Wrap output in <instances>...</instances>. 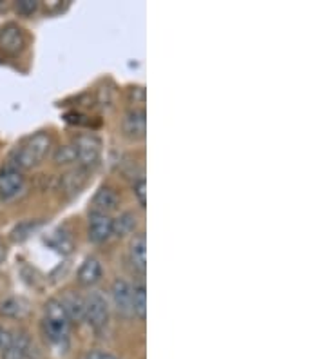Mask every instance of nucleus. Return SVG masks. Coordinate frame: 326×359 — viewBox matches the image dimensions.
<instances>
[{"instance_id":"nucleus-1","label":"nucleus","mask_w":326,"mask_h":359,"mask_svg":"<svg viewBox=\"0 0 326 359\" xmlns=\"http://www.w3.org/2000/svg\"><path fill=\"white\" fill-rule=\"evenodd\" d=\"M49 151H51V136L46 131H39L26 138L13 151L9 165L17 167L20 171H27V169L40 165Z\"/></svg>"},{"instance_id":"nucleus-2","label":"nucleus","mask_w":326,"mask_h":359,"mask_svg":"<svg viewBox=\"0 0 326 359\" xmlns=\"http://www.w3.org/2000/svg\"><path fill=\"white\" fill-rule=\"evenodd\" d=\"M42 332L53 345H65L69 341L71 320L60 299L53 298L46 303L42 318Z\"/></svg>"},{"instance_id":"nucleus-3","label":"nucleus","mask_w":326,"mask_h":359,"mask_svg":"<svg viewBox=\"0 0 326 359\" xmlns=\"http://www.w3.org/2000/svg\"><path fill=\"white\" fill-rule=\"evenodd\" d=\"M73 145L74 154H76V163H79L82 169H91L98 163L102 154V140L96 135L91 133H82V135H76L71 140Z\"/></svg>"},{"instance_id":"nucleus-4","label":"nucleus","mask_w":326,"mask_h":359,"mask_svg":"<svg viewBox=\"0 0 326 359\" xmlns=\"http://www.w3.org/2000/svg\"><path fill=\"white\" fill-rule=\"evenodd\" d=\"M83 321H87V325L91 327L93 330H104L107 327L109 321V303L105 299V296L102 292H89L83 298Z\"/></svg>"},{"instance_id":"nucleus-5","label":"nucleus","mask_w":326,"mask_h":359,"mask_svg":"<svg viewBox=\"0 0 326 359\" xmlns=\"http://www.w3.org/2000/svg\"><path fill=\"white\" fill-rule=\"evenodd\" d=\"M26 185V178L20 169L13 165H6L0 169V198L2 200H11L17 196Z\"/></svg>"},{"instance_id":"nucleus-6","label":"nucleus","mask_w":326,"mask_h":359,"mask_svg":"<svg viewBox=\"0 0 326 359\" xmlns=\"http://www.w3.org/2000/svg\"><path fill=\"white\" fill-rule=\"evenodd\" d=\"M123 135L133 138V140H142L147 133V113L144 107H135L125 113L122 120Z\"/></svg>"},{"instance_id":"nucleus-7","label":"nucleus","mask_w":326,"mask_h":359,"mask_svg":"<svg viewBox=\"0 0 326 359\" xmlns=\"http://www.w3.org/2000/svg\"><path fill=\"white\" fill-rule=\"evenodd\" d=\"M87 236L93 243H104L113 238V218L100 212H89V227Z\"/></svg>"},{"instance_id":"nucleus-8","label":"nucleus","mask_w":326,"mask_h":359,"mask_svg":"<svg viewBox=\"0 0 326 359\" xmlns=\"http://www.w3.org/2000/svg\"><path fill=\"white\" fill-rule=\"evenodd\" d=\"M111 294H113V303L118 314L125 316V318H135V312H133V285L118 278V280H114Z\"/></svg>"},{"instance_id":"nucleus-9","label":"nucleus","mask_w":326,"mask_h":359,"mask_svg":"<svg viewBox=\"0 0 326 359\" xmlns=\"http://www.w3.org/2000/svg\"><path fill=\"white\" fill-rule=\"evenodd\" d=\"M26 46V35L17 24H6L0 27V49L8 55H17Z\"/></svg>"},{"instance_id":"nucleus-10","label":"nucleus","mask_w":326,"mask_h":359,"mask_svg":"<svg viewBox=\"0 0 326 359\" xmlns=\"http://www.w3.org/2000/svg\"><path fill=\"white\" fill-rule=\"evenodd\" d=\"M120 205V196L113 187L104 185L96 191V194L91 200V212H100V215H109L114 212Z\"/></svg>"},{"instance_id":"nucleus-11","label":"nucleus","mask_w":326,"mask_h":359,"mask_svg":"<svg viewBox=\"0 0 326 359\" xmlns=\"http://www.w3.org/2000/svg\"><path fill=\"white\" fill-rule=\"evenodd\" d=\"M129 263L133 265L136 272H140L142 276L145 274L147 269V240H145L144 232H138L129 245Z\"/></svg>"},{"instance_id":"nucleus-12","label":"nucleus","mask_w":326,"mask_h":359,"mask_svg":"<svg viewBox=\"0 0 326 359\" xmlns=\"http://www.w3.org/2000/svg\"><path fill=\"white\" fill-rule=\"evenodd\" d=\"M31 354V339L26 332L11 334V341L2 351V359H27Z\"/></svg>"},{"instance_id":"nucleus-13","label":"nucleus","mask_w":326,"mask_h":359,"mask_svg":"<svg viewBox=\"0 0 326 359\" xmlns=\"http://www.w3.org/2000/svg\"><path fill=\"white\" fill-rule=\"evenodd\" d=\"M102 272L104 271H102L100 259H96L91 256V258L83 259V263L80 265L76 280H79V283L82 285V287H93V285H96L100 281Z\"/></svg>"},{"instance_id":"nucleus-14","label":"nucleus","mask_w":326,"mask_h":359,"mask_svg":"<svg viewBox=\"0 0 326 359\" xmlns=\"http://www.w3.org/2000/svg\"><path fill=\"white\" fill-rule=\"evenodd\" d=\"M62 305H64L65 312H67V316H69L71 323H82L83 321V312H86V309H83V298L82 296H79V294L74 292H67L64 296V298L60 299Z\"/></svg>"},{"instance_id":"nucleus-15","label":"nucleus","mask_w":326,"mask_h":359,"mask_svg":"<svg viewBox=\"0 0 326 359\" xmlns=\"http://www.w3.org/2000/svg\"><path fill=\"white\" fill-rule=\"evenodd\" d=\"M87 169H82V167H79V169H74V171L67 172V175L62 176V187H64V191L69 196H73V194H79L80 189L86 185L87 182Z\"/></svg>"},{"instance_id":"nucleus-16","label":"nucleus","mask_w":326,"mask_h":359,"mask_svg":"<svg viewBox=\"0 0 326 359\" xmlns=\"http://www.w3.org/2000/svg\"><path fill=\"white\" fill-rule=\"evenodd\" d=\"M136 225H138V218H136L135 212H130V210L122 212L116 219H113V236L123 238L127 234H133Z\"/></svg>"},{"instance_id":"nucleus-17","label":"nucleus","mask_w":326,"mask_h":359,"mask_svg":"<svg viewBox=\"0 0 326 359\" xmlns=\"http://www.w3.org/2000/svg\"><path fill=\"white\" fill-rule=\"evenodd\" d=\"M27 302L22 298H6L0 302V314L6 318H22L27 312Z\"/></svg>"},{"instance_id":"nucleus-18","label":"nucleus","mask_w":326,"mask_h":359,"mask_svg":"<svg viewBox=\"0 0 326 359\" xmlns=\"http://www.w3.org/2000/svg\"><path fill=\"white\" fill-rule=\"evenodd\" d=\"M133 312L135 318L144 321L145 312H147V290H145V283L133 285Z\"/></svg>"},{"instance_id":"nucleus-19","label":"nucleus","mask_w":326,"mask_h":359,"mask_svg":"<svg viewBox=\"0 0 326 359\" xmlns=\"http://www.w3.org/2000/svg\"><path fill=\"white\" fill-rule=\"evenodd\" d=\"M40 225H42V222H22V224H18L17 227L11 231V240L17 241V243L26 241Z\"/></svg>"},{"instance_id":"nucleus-20","label":"nucleus","mask_w":326,"mask_h":359,"mask_svg":"<svg viewBox=\"0 0 326 359\" xmlns=\"http://www.w3.org/2000/svg\"><path fill=\"white\" fill-rule=\"evenodd\" d=\"M49 243H51L58 252H62V255H69L71 250H73V240H71L69 234L64 231L55 232L51 240H49Z\"/></svg>"},{"instance_id":"nucleus-21","label":"nucleus","mask_w":326,"mask_h":359,"mask_svg":"<svg viewBox=\"0 0 326 359\" xmlns=\"http://www.w3.org/2000/svg\"><path fill=\"white\" fill-rule=\"evenodd\" d=\"M53 160L58 163V165H69V163H76V154H74L73 145H60L55 154H53Z\"/></svg>"},{"instance_id":"nucleus-22","label":"nucleus","mask_w":326,"mask_h":359,"mask_svg":"<svg viewBox=\"0 0 326 359\" xmlns=\"http://www.w3.org/2000/svg\"><path fill=\"white\" fill-rule=\"evenodd\" d=\"M133 193H135L140 207L145 209V207H147V182H145L144 176H140V178L136 180L135 185H133Z\"/></svg>"},{"instance_id":"nucleus-23","label":"nucleus","mask_w":326,"mask_h":359,"mask_svg":"<svg viewBox=\"0 0 326 359\" xmlns=\"http://www.w3.org/2000/svg\"><path fill=\"white\" fill-rule=\"evenodd\" d=\"M40 8V4L36 0H18L15 4V9H17L18 15H24V17H31L33 13H36Z\"/></svg>"},{"instance_id":"nucleus-24","label":"nucleus","mask_w":326,"mask_h":359,"mask_svg":"<svg viewBox=\"0 0 326 359\" xmlns=\"http://www.w3.org/2000/svg\"><path fill=\"white\" fill-rule=\"evenodd\" d=\"M65 120L69 123H76V126H91V120L87 118L86 114H80V113H67L65 114Z\"/></svg>"},{"instance_id":"nucleus-25","label":"nucleus","mask_w":326,"mask_h":359,"mask_svg":"<svg viewBox=\"0 0 326 359\" xmlns=\"http://www.w3.org/2000/svg\"><path fill=\"white\" fill-rule=\"evenodd\" d=\"M83 359H120V358H116L114 354L105 351H91V352H87Z\"/></svg>"},{"instance_id":"nucleus-26","label":"nucleus","mask_w":326,"mask_h":359,"mask_svg":"<svg viewBox=\"0 0 326 359\" xmlns=\"http://www.w3.org/2000/svg\"><path fill=\"white\" fill-rule=\"evenodd\" d=\"M9 341H11V332L0 325V351H4L6 346L9 345Z\"/></svg>"},{"instance_id":"nucleus-27","label":"nucleus","mask_w":326,"mask_h":359,"mask_svg":"<svg viewBox=\"0 0 326 359\" xmlns=\"http://www.w3.org/2000/svg\"><path fill=\"white\" fill-rule=\"evenodd\" d=\"M6 259V245L4 241H2V238H0V263L4 262Z\"/></svg>"}]
</instances>
